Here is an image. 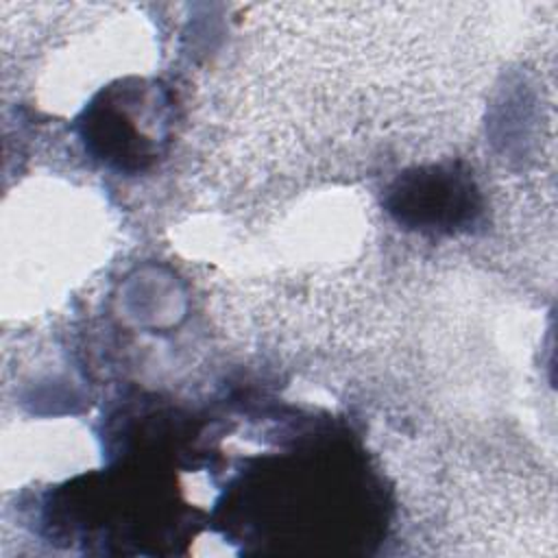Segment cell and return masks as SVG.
<instances>
[{
  "instance_id": "6da1fadb",
  "label": "cell",
  "mask_w": 558,
  "mask_h": 558,
  "mask_svg": "<svg viewBox=\"0 0 558 558\" xmlns=\"http://www.w3.org/2000/svg\"><path fill=\"white\" fill-rule=\"evenodd\" d=\"M418 187L412 185L410 192H418V209H414L416 222L429 227H456L475 211V190L473 183L445 168H434L416 179Z\"/></svg>"
}]
</instances>
